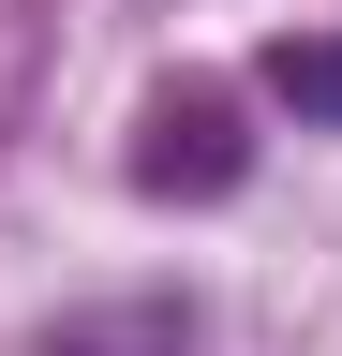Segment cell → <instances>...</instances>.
I'll return each instance as SVG.
<instances>
[{
	"mask_svg": "<svg viewBox=\"0 0 342 356\" xmlns=\"http://www.w3.org/2000/svg\"><path fill=\"white\" fill-rule=\"evenodd\" d=\"M253 178V134H238V104H208V89H164L149 104V149H134V193H238Z\"/></svg>",
	"mask_w": 342,
	"mask_h": 356,
	"instance_id": "1",
	"label": "cell"
},
{
	"mask_svg": "<svg viewBox=\"0 0 342 356\" xmlns=\"http://www.w3.org/2000/svg\"><path fill=\"white\" fill-rule=\"evenodd\" d=\"M268 104H297L313 134H342V30H283L268 44Z\"/></svg>",
	"mask_w": 342,
	"mask_h": 356,
	"instance_id": "2",
	"label": "cell"
}]
</instances>
